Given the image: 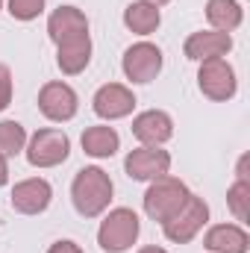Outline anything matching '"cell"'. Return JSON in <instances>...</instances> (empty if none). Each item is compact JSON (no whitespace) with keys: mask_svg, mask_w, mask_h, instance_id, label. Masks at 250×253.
I'll return each instance as SVG.
<instances>
[{"mask_svg":"<svg viewBox=\"0 0 250 253\" xmlns=\"http://www.w3.org/2000/svg\"><path fill=\"white\" fill-rule=\"evenodd\" d=\"M124 74L132 83H150L162 71V50L150 42H138L124 53Z\"/></svg>","mask_w":250,"mask_h":253,"instance_id":"ba28073f","label":"cell"},{"mask_svg":"<svg viewBox=\"0 0 250 253\" xmlns=\"http://www.w3.org/2000/svg\"><path fill=\"white\" fill-rule=\"evenodd\" d=\"M0 6H3V0H0Z\"/></svg>","mask_w":250,"mask_h":253,"instance_id":"83f0119b","label":"cell"},{"mask_svg":"<svg viewBox=\"0 0 250 253\" xmlns=\"http://www.w3.org/2000/svg\"><path fill=\"white\" fill-rule=\"evenodd\" d=\"M206 218H209V206L203 203V197L188 194V200L183 203V209H180L174 218H168V221L162 224V230H165V236H168L171 242L186 245V242H191V239L203 230Z\"/></svg>","mask_w":250,"mask_h":253,"instance_id":"5b68a950","label":"cell"},{"mask_svg":"<svg viewBox=\"0 0 250 253\" xmlns=\"http://www.w3.org/2000/svg\"><path fill=\"white\" fill-rule=\"evenodd\" d=\"M44 9V0H9V15L18 21H33Z\"/></svg>","mask_w":250,"mask_h":253,"instance_id":"7402d4cb","label":"cell"},{"mask_svg":"<svg viewBox=\"0 0 250 253\" xmlns=\"http://www.w3.org/2000/svg\"><path fill=\"white\" fill-rule=\"evenodd\" d=\"M233 47V39L230 33H221V30H206V33H194L186 39V56L194 62H206V59H221L224 53H230Z\"/></svg>","mask_w":250,"mask_h":253,"instance_id":"5bb4252c","label":"cell"},{"mask_svg":"<svg viewBox=\"0 0 250 253\" xmlns=\"http://www.w3.org/2000/svg\"><path fill=\"white\" fill-rule=\"evenodd\" d=\"M47 33H50V39H53L56 47H59L65 42H74V39L88 36V21H85V15H83L77 6H59V9L47 18Z\"/></svg>","mask_w":250,"mask_h":253,"instance_id":"7c38bea8","label":"cell"},{"mask_svg":"<svg viewBox=\"0 0 250 253\" xmlns=\"http://www.w3.org/2000/svg\"><path fill=\"white\" fill-rule=\"evenodd\" d=\"M71 200H74V209L83 218H97L112 200L109 174L103 168H83V171H77V177L71 183Z\"/></svg>","mask_w":250,"mask_h":253,"instance_id":"6da1fadb","label":"cell"},{"mask_svg":"<svg viewBox=\"0 0 250 253\" xmlns=\"http://www.w3.org/2000/svg\"><path fill=\"white\" fill-rule=\"evenodd\" d=\"M138 230H141V224L132 209H112L97 230V245L106 253H124L126 248L135 245Z\"/></svg>","mask_w":250,"mask_h":253,"instance_id":"3957f363","label":"cell"},{"mask_svg":"<svg viewBox=\"0 0 250 253\" xmlns=\"http://www.w3.org/2000/svg\"><path fill=\"white\" fill-rule=\"evenodd\" d=\"M71 141L62 129H39L27 144V162L33 168H53L68 159Z\"/></svg>","mask_w":250,"mask_h":253,"instance_id":"277c9868","label":"cell"},{"mask_svg":"<svg viewBox=\"0 0 250 253\" xmlns=\"http://www.w3.org/2000/svg\"><path fill=\"white\" fill-rule=\"evenodd\" d=\"M12 103V71L0 65V112Z\"/></svg>","mask_w":250,"mask_h":253,"instance_id":"603a6c76","label":"cell"},{"mask_svg":"<svg viewBox=\"0 0 250 253\" xmlns=\"http://www.w3.org/2000/svg\"><path fill=\"white\" fill-rule=\"evenodd\" d=\"M227 203L233 209V215L239 221H248V209H250V183L248 180H236L233 189L227 191Z\"/></svg>","mask_w":250,"mask_h":253,"instance_id":"44dd1931","label":"cell"},{"mask_svg":"<svg viewBox=\"0 0 250 253\" xmlns=\"http://www.w3.org/2000/svg\"><path fill=\"white\" fill-rule=\"evenodd\" d=\"M188 194L191 191L186 189V183H180L177 177H168V174L156 177V180H150V189L144 194V212H147L150 221L165 224L168 218H174L183 209Z\"/></svg>","mask_w":250,"mask_h":253,"instance_id":"7a4b0ae2","label":"cell"},{"mask_svg":"<svg viewBox=\"0 0 250 253\" xmlns=\"http://www.w3.org/2000/svg\"><path fill=\"white\" fill-rule=\"evenodd\" d=\"M138 253H168V251H162V248H153V245H150V248H141Z\"/></svg>","mask_w":250,"mask_h":253,"instance_id":"484cf974","label":"cell"},{"mask_svg":"<svg viewBox=\"0 0 250 253\" xmlns=\"http://www.w3.org/2000/svg\"><path fill=\"white\" fill-rule=\"evenodd\" d=\"M94 112L100 115V118H106V121H118V118H126L129 112H132V106H135V97H132V91L121 85V83H106V85H100L97 88V94H94Z\"/></svg>","mask_w":250,"mask_h":253,"instance_id":"8fae6325","label":"cell"},{"mask_svg":"<svg viewBox=\"0 0 250 253\" xmlns=\"http://www.w3.org/2000/svg\"><path fill=\"white\" fill-rule=\"evenodd\" d=\"M144 3H150V6H156V9H159V6H165L168 0H144Z\"/></svg>","mask_w":250,"mask_h":253,"instance_id":"4316f807","label":"cell"},{"mask_svg":"<svg viewBox=\"0 0 250 253\" xmlns=\"http://www.w3.org/2000/svg\"><path fill=\"white\" fill-rule=\"evenodd\" d=\"M206 21L221 33H233L242 24V6L236 0H209L206 3Z\"/></svg>","mask_w":250,"mask_h":253,"instance_id":"d6986e66","label":"cell"},{"mask_svg":"<svg viewBox=\"0 0 250 253\" xmlns=\"http://www.w3.org/2000/svg\"><path fill=\"white\" fill-rule=\"evenodd\" d=\"M118 132L112 126H88L83 132V150L94 159H106V156H115L118 153Z\"/></svg>","mask_w":250,"mask_h":253,"instance_id":"e0dca14e","label":"cell"},{"mask_svg":"<svg viewBox=\"0 0 250 253\" xmlns=\"http://www.w3.org/2000/svg\"><path fill=\"white\" fill-rule=\"evenodd\" d=\"M206 251L212 253H248L250 242H248V233L236 224H218L206 233L203 239Z\"/></svg>","mask_w":250,"mask_h":253,"instance_id":"9a60e30c","label":"cell"},{"mask_svg":"<svg viewBox=\"0 0 250 253\" xmlns=\"http://www.w3.org/2000/svg\"><path fill=\"white\" fill-rule=\"evenodd\" d=\"M27 144V132L18 121H0V153L3 156H18Z\"/></svg>","mask_w":250,"mask_h":253,"instance_id":"ffe728a7","label":"cell"},{"mask_svg":"<svg viewBox=\"0 0 250 253\" xmlns=\"http://www.w3.org/2000/svg\"><path fill=\"white\" fill-rule=\"evenodd\" d=\"M47 253H83V248L77 245V242H56V245H50V251Z\"/></svg>","mask_w":250,"mask_h":253,"instance_id":"cb8c5ba5","label":"cell"},{"mask_svg":"<svg viewBox=\"0 0 250 253\" xmlns=\"http://www.w3.org/2000/svg\"><path fill=\"white\" fill-rule=\"evenodd\" d=\"M168 168H171V156H168V150H162V147H150V144L135 147V150L124 159L126 177H129V180H138V183H150V180H156V177H165Z\"/></svg>","mask_w":250,"mask_h":253,"instance_id":"52a82bcc","label":"cell"},{"mask_svg":"<svg viewBox=\"0 0 250 253\" xmlns=\"http://www.w3.org/2000/svg\"><path fill=\"white\" fill-rule=\"evenodd\" d=\"M197 85L209 100H230L239 88L236 71L227 59H206L197 71Z\"/></svg>","mask_w":250,"mask_h":253,"instance_id":"8992f818","label":"cell"},{"mask_svg":"<svg viewBox=\"0 0 250 253\" xmlns=\"http://www.w3.org/2000/svg\"><path fill=\"white\" fill-rule=\"evenodd\" d=\"M132 135L141 141V144H150V147H159L162 141H168L174 135V121L168 112L162 109H147L141 115H135L132 121Z\"/></svg>","mask_w":250,"mask_h":253,"instance_id":"4fadbf2b","label":"cell"},{"mask_svg":"<svg viewBox=\"0 0 250 253\" xmlns=\"http://www.w3.org/2000/svg\"><path fill=\"white\" fill-rule=\"evenodd\" d=\"M6 180H9V165H6V156L0 153V186H6Z\"/></svg>","mask_w":250,"mask_h":253,"instance_id":"d4e9b609","label":"cell"},{"mask_svg":"<svg viewBox=\"0 0 250 253\" xmlns=\"http://www.w3.org/2000/svg\"><path fill=\"white\" fill-rule=\"evenodd\" d=\"M39 109L50 121H71L77 115V91L68 83H47L39 91Z\"/></svg>","mask_w":250,"mask_h":253,"instance_id":"9c48e42d","label":"cell"},{"mask_svg":"<svg viewBox=\"0 0 250 253\" xmlns=\"http://www.w3.org/2000/svg\"><path fill=\"white\" fill-rule=\"evenodd\" d=\"M50 197H53V189L47 180H42V177L21 180L12 189V209L21 215H42L50 206Z\"/></svg>","mask_w":250,"mask_h":253,"instance_id":"30bf717a","label":"cell"},{"mask_svg":"<svg viewBox=\"0 0 250 253\" xmlns=\"http://www.w3.org/2000/svg\"><path fill=\"white\" fill-rule=\"evenodd\" d=\"M91 62V39L83 36V39H74V42H65L59 44V53H56V65L59 71L74 77V74H83L85 65Z\"/></svg>","mask_w":250,"mask_h":253,"instance_id":"2e32d148","label":"cell"},{"mask_svg":"<svg viewBox=\"0 0 250 253\" xmlns=\"http://www.w3.org/2000/svg\"><path fill=\"white\" fill-rule=\"evenodd\" d=\"M159 9L156 6H150V3H144V0H138V3H129L124 9V24L126 30H132V33H138V36H150L156 27H159Z\"/></svg>","mask_w":250,"mask_h":253,"instance_id":"ac0fdd59","label":"cell"}]
</instances>
